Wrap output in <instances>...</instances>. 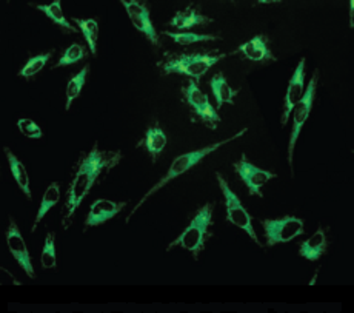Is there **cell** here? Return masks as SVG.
<instances>
[{"label": "cell", "mask_w": 354, "mask_h": 313, "mask_svg": "<svg viewBox=\"0 0 354 313\" xmlns=\"http://www.w3.org/2000/svg\"><path fill=\"white\" fill-rule=\"evenodd\" d=\"M122 158H124V154L120 150H100L97 141L94 142L90 152L80 153L77 166L74 168L73 181L68 187L62 213H60V217H62L60 221H62V227L65 230L71 227L74 215H76L84 199L90 195L94 184L102 176L110 173L115 166H119Z\"/></svg>", "instance_id": "6da1fadb"}, {"label": "cell", "mask_w": 354, "mask_h": 313, "mask_svg": "<svg viewBox=\"0 0 354 313\" xmlns=\"http://www.w3.org/2000/svg\"><path fill=\"white\" fill-rule=\"evenodd\" d=\"M228 57L225 53L217 51H196V53H171L168 51L163 54L162 60L158 62V68L162 76L169 74H179L193 79L199 85L201 79L209 71L211 66H214L222 59Z\"/></svg>", "instance_id": "7a4b0ae2"}, {"label": "cell", "mask_w": 354, "mask_h": 313, "mask_svg": "<svg viewBox=\"0 0 354 313\" xmlns=\"http://www.w3.org/2000/svg\"><path fill=\"white\" fill-rule=\"evenodd\" d=\"M248 132V128L247 127H243L241 132H237V133H234L233 136H230V138H227V139H222V141H219V142H214V144H211V145H207V147H202L201 150H193V152H187V153H183V154H180V156H177V158L171 162V166H169V168H168V172H167V175L165 176H162V178L159 179V182H156L154 186L148 190V192L144 195V198H142L138 204H136V207L131 210V213H129L128 216H127V220H125V224H129V221H131V217L138 213V210L144 206V204L151 198L153 195H156L159 192V190H162L163 187L165 186H168L169 182L171 181H174V179H177V178H180V176H183L185 175L187 172H189V170H192L193 167H196L197 164H199V162H202L203 159L207 158V156H209L211 153H214L216 150H219L221 147H223V145H228L230 142H233V141H236V139H239V138H242V136Z\"/></svg>", "instance_id": "3957f363"}, {"label": "cell", "mask_w": 354, "mask_h": 313, "mask_svg": "<svg viewBox=\"0 0 354 313\" xmlns=\"http://www.w3.org/2000/svg\"><path fill=\"white\" fill-rule=\"evenodd\" d=\"M214 208L216 202H207L196 210L193 220L183 229L182 233L168 244L167 251H171L174 247H180L189 251L194 260H199L202 251L205 250L208 240L213 238L211 227L214 226Z\"/></svg>", "instance_id": "277c9868"}, {"label": "cell", "mask_w": 354, "mask_h": 313, "mask_svg": "<svg viewBox=\"0 0 354 313\" xmlns=\"http://www.w3.org/2000/svg\"><path fill=\"white\" fill-rule=\"evenodd\" d=\"M319 76H321V71H319V68H316L310 79L308 85H306V88H305V93H304L301 102H299V104L295 107V110H292V128H291V134H290V141H288V152H287V161H288V167H290L292 178H295V147H296V142L299 139V134H301L302 128L305 125V122L308 120L310 114L313 111V105H315L316 94H317Z\"/></svg>", "instance_id": "5b68a950"}, {"label": "cell", "mask_w": 354, "mask_h": 313, "mask_svg": "<svg viewBox=\"0 0 354 313\" xmlns=\"http://www.w3.org/2000/svg\"><path fill=\"white\" fill-rule=\"evenodd\" d=\"M216 179L217 184H219L221 187V192L223 195V201H225V212H227V221L230 224H233V226L239 227L241 230H243L245 233H247L251 240H253L259 247L263 249L265 246L259 240L257 235H256V230L253 227V220L254 217L248 213V210L243 207V204L241 201L239 196H237L233 190H231L230 184L227 182V179L223 178V176L216 172Z\"/></svg>", "instance_id": "8992f818"}, {"label": "cell", "mask_w": 354, "mask_h": 313, "mask_svg": "<svg viewBox=\"0 0 354 313\" xmlns=\"http://www.w3.org/2000/svg\"><path fill=\"white\" fill-rule=\"evenodd\" d=\"M263 227L265 246L274 247L277 244H287L305 233V221L299 216H282L276 220H259Z\"/></svg>", "instance_id": "52a82bcc"}, {"label": "cell", "mask_w": 354, "mask_h": 313, "mask_svg": "<svg viewBox=\"0 0 354 313\" xmlns=\"http://www.w3.org/2000/svg\"><path fill=\"white\" fill-rule=\"evenodd\" d=\"M180 91L183 99H185L189 108H192L193 118L199 120L201 124L211 128V130H216L222 122V118L216 108L209 104L208 96L205 93H202L199 85L193 79H189L188 82H185V85H182Z\"/></svg>", "instance_id": "ba28073f"}, {"label": "cell", "mask_w": 354, "mask_h": 313, "mask_svg": "<svg viewBox=\"0 0 354 313\" xmlns=\"http://www.w3.org/2000/svg\"><path fill=\"white\" fill-rule=\"evenodd\" d=\"M124 8L128 15V19L131 20V24L136 30L149 40V44L156 48H162V39L160 34L156 31L153 20H151V10L148 8L147 2H139V0H122Z\"/></svg>", "instance_id": "9c48e42d"}, {"label": "cell", "mask_w": 354, "mask_h": 313, "mask_svg": "<svg viewBox=\"0 0 354 313\" xmlns=\"http://www.w3.org/2000/svg\"><path fill=\"white\" fill-rule=\"evenodd\" d=\"M234 173L239 176L241 181L248 188L250 196H257V198H263L262 188L267 186V182L277 178V175L270 172V170H263L257 167L247 159V154L242 153L241 159L233 164Z\"/></svg>", "instance_id": "30bf717a"}, {"label": "cell", "mask_w": 354, "mask_h": 313, "mask_svg": "<svg viewBox=\"0 0 354 313\" xmlns=\"http://www.w3.org/2000/svg\"><path fill=\"white\" fill-rule=\"evenodd\" d=\"M228 56H239L242 60H248L251 64L268 65L277 62V56H274L270 48V39L267 34H256L247 42L241 44L234 51H231Z\"/></svg>", "instance_id": "8fae6325"}, {"label": "cell", "mask_w": 354, "mask_h": 313, "mask_svg": "<svg viewBox=\"0 0 354 313\" xmlns=\"http://www.w3.org/2000/svg\"><path fill=\"white\" fill-rule=\"evenodd\" d=\"M6 244H8V250L12 255V258L17 261L20 265V269H24L26 276L30 280H36V271H34V265H32V258L28 251V247H26L25 240L22 236V231H20L16 220L12 216L8 217V229H6Z\"/></svg>", "instance_id": "7c38bea8"}, {"label": "cell", "mask_w": 354, "mask_h": 313, "mask_svg": "<svg viewBox=\"0 0 354 313\" xmlns=\"http://www.w3.org/2000/svg\"><path fill=\"white\" fill-rule=\"evenodd\" d=\"M305 64L306 60L302 57L299 60V64L296 66L295 73L288 82L287 87V93H285L283 98V107H282V116H281V125L285 127L288 122V118L291 116L295 107L301 102L304 93H305Z\"/></svg>", "instance_id": "4fadbf2b"}, {"label": "cell", "mask_w": 354, "mask_h": 313, "mask_svg": "<svg viewBox=\"0 0 354 313\" xmlns=\"http://www.w3.org/2000/svg\"><path fill=\"white\" fill-rule=\"evenodd\" d=\"M127 206L128 204L125 201L115 202L110 199H96L90 206V210H88V215L84 224V231H86L90 227L102 226V224L113 220V217L118 216Z\"/></svg>", "instance_id": "5bb4252c"}, {"label": "cell", "mask_w": 354, "mask_h": 313, "mask_svg": "<svg viewBox=\"0 0 354 313\" xmlns=\"http://www.w3.org/2000/svg\"><path fill=\"white\" fill-rule=\"evenodd\" d=\"M214 22L213 17H208L202 12L194 8L193 3H189L185 10L177 11L176 15L168 20L167 26L169 28H174L177 33L188 31L189 28H194V26H208Z\"/></svg>", "instance_id": "9a60e30c"}, {"label": "cell", "mask_w": 354, "mask_h": 313, "mask_svg": "<svg viewBox=\"0 0 354 313\" xmlns=\"http://www.w3.org/2000/svg\"><path fill=\"white\" fill-rule=\"evenodd\" d=\"M326 251H328V233L322 226H319L315 233L299 246V256L311 262L321 260Z\"/></svg>", "instance_id": "2e32d148"}, {"label": "cell", "mask_w": 354, "mask_h": 313, "mask_svg": "<svg viewBox=\"0 0 354 313\" xmlns=\"http://www.w3.org/2000/svg\"><path fill=\"white\" fill-rule=\"evenodd\" d=\"M167 144H168L167 133L163 132L158 124H156V125H151L147 128L144 139H140L136 147L147 150L149 158H151V162L153 164H156L159 159V156L162 154L163 150H165Z\"/></svg>", "instance_id": "e0dca14e"}, {"label": "cell", "mask_w": 354, "mask_h": 313, "mask_svg": "<svg viewBox=\"0 0 354 313\" xmlns=\"http://www.w3.org/2000/svg\"><path fill=\"white\" fill-rule=\"evenodd\" d=\"M209 87H211V91H213L214 98H216V110H219V108L223 104H228V105H234V98L237 94L241 93V88H233L230 84L227 78L223 76V73H216L213 78L209 80Z\"/></svg>", "instance_id": "ac0fdd59"}, {"label": "cell", "mask_w": 354, "mask_h": 313, "mask_svg": "<svg viewBox=\"0 0 354 313\" xmlns=\"http://www.w3.org/2000/svg\"><path fill=\"white\" fill-rule=\"evenodd\" d=\"M3 153L6 156V159H8V164H10V170H11V173H12V178H15L19 188L22 190V193L26 196V199L31 201L32 199V193H31V187H30V176H28V172H26L24 162L20 161L8 147L3 148Z\"/></svg>", "instance_id": "d6986e66"}, {"label": "cell", "mask_w": 354, "mask_h": 313, "mask_svg": "<svg viewBox=\"0 0 354 313\" xmlns=\"http://www.w3.org/2000/svg\"><path fill=\"white\" fill-rule=\"evenodd\" d=\"M36 8L39 11H42L44 15L48 17L54 25H57L60 30H62L64 34H77L79 28L74 26L71 22H68L66 17L64 16V10H62V2L60 0H54L51 3L46 5H37Z\"/></svg>", "instance_id": "ffe728a7"}, {"label": "cell", "mask_w": 354, "mask_h": 313, "mask_svg": "<svg viewBox=\"0 0 354 313\" xmlns=\"http://www.w3.org/2000/svg\"><path fill=\"white\" fill-rule=\"evenodd\" d=\"M60 201V184L59 182H51L48 187H46L45 193L42 196V201H40V207H39V212L36 215V220L32 222V227H31V233L37 230L39 224L42 222V220L45 217V215L50 212V210L56 206V204Z\"/></svg>", "instance_id": "44dd1931"}, {"label": "cell", "mask_w": 354, "mask_h": 313, "mask_svg": "<svg viewBox=\"0 0 354 313\" xmlns=\"http://www.w3.org/2000/svg\"><path fill=\"white\" fill-rule=\"evenodd\" d=\"M74 24L77 25V28L82 31L85 37V42L88 48L91 51V56H97V39H99V20L96 17L91 19H79L71 17Z\"/></svg>", "instance_id": "7402d4cb"}, {"label": "cell", "mask_w": 354, "mask_h": 313, "mask_svg": "<svg viewBox=\"0 0 354 313\" xmlns=\"http://www.w3.org/2000/svg\"><path fill=\"white\" fill-rule=\"evenodd\" d=\"M160 36H168L169 39H173L177 45L182 46H188L197 42H211V40H222V36L219 34H197V33H189V31H183V33H177V31H169V30H163L160 33Z\"/></svg>", "instance_id": "603a6c76"}, {"label": "cell", "mask_w": 354, "mask_h": 313, "mask_svg": "<svg viewBox=\"0 0 354 313\" xmlns=\"http://www.w3.org/2000/svg\"><path fill=\"white\" fill-rule=\"evenodd\" d=\"M88 71H90V64H86L77 74H74V76L70 79V82L66 84V90H65V98H66V100H65V111H70L73 102L76 100L82 94V90H84L85 82H86Z\"/></svg>", "instance_id": "cb8c5ba5"}, {"label": "cell", "mask_w": 354, "mask_h": 313, "mask_svg": "<svg viewBox=\"0 0 354 313\" xmlns=\"http://www.w3.org/2000/svg\"><path fill=\"white\" fill-rule=\"evenodd\" d=\"M90 53H91L90 48L85 46L84 44L74 42L64 51L62 56H60V59L57 60V64L53 66V70L54 68L57 70V68H62V66H70L80 62V60H85L88 56H90Z\"/></svg>", "instance_id": "d4e9b609"}, {"label": "cell", "mask_w": 354, "mask_h": 313, "mask_svg": "<svg viewBox=\"0 0 354 313\" xmlns=\"http://www.w3.org/2000/svg\"><path fill=\"white\" fill-rule=\"evenodd\" d=\"M54 51H48L44 54H37V56H32L28 59V62L25 64V66L17 73L19 78H24L25 80H31L37 76V74L44 70L48 64V60L53 57Z\"/></svg>", "instance_id": "484cf974"}, {"label": "cell", "mask_w": 354, "mask_h": 313, "mask_svg": "<svg viewBox=\"0 0 354 313\" xmlns=\"http://www.w3.org/2000/svg\"><path fill=\"white\" fill-rule=\"evenodd\" d=\"M40 264L45 270L57 269V249H56V231H48L45 236V246L40 255Z\"/></svg>", "instance_id": "4316f807"}, {"label": "cell", "mask_w": 354, "mask_h": 313, "mask_svg": "<svg viewBox=\"0 0 354 313\" xmlns=\"http://www.w3.org/2000/svg\"><path fill=\"white\" fill-rule=\"evenodd\" d=\"M17 128H19V132L25 136V138H30V139H42L44 138L42 128H40L32 119H28V118L19 119Z\"/></svg>", "instance_id": "83f0119b"}, {"label": "cell", "mask_w": 354, "mask_h": 313, "mask_svg": "<svg viewBox=\"0 0 354 313\" xmlns=\"http://www.w3.org/2000/svg\"><path fill=\"white\" fill-rule=\"evenodd\" d=\"M0 275H2V284H12V285H22V283L17 281L8 270L0 267Z\"/></svg>", "instance_id": "f1b7e54d"}, {"label": "cell", "mask_w": 354, "mask_h": 313, "mask_svg": "<svg viewBox=\"0 0 354 313\" xmlns=\"http://www.w3.org/2000/svg\"><path fill=\"white\" fill-rule=\"evenodd\" d=\"M317 274H319V269L316 270V274H315V276H313V278H311V281L308 283L310 285H315V284H316V280H317Z\"/></svg>", "instance_id": "f546056e"}]
</instances>
